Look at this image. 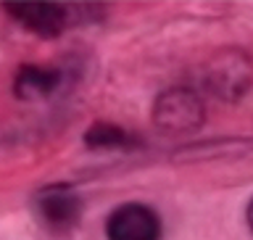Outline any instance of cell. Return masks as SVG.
<instances>
[{"instance_id":"cell-3","label":"cell","mask_w":253,"mask_h":240,"mask_svg":"<svg viewBox=\"0 0 253 240\" xmlns=\"http://www.w3.org/2000/svg\"><path fill=\"white\" fill-rule=\"evenodd\" d=\"M108 240H161V219L145 203H124L106 222Z\"/></svg>"},{"instance_id":"cell-4","label":"cell","mask_w":253,"mask_h":240,"mask_svg":"<svg viewBox=\"0 0 253 240\" xmlns=\"http://www.w3.org/2000/svg\"><path fill=\"white\" fill-rule=\"evenodd\" d=\"M5 11L13 16L21 27H27L29 32H35L40 37H55L66 29V24L71 21L69 5L61 3H8Z\"/></svg>"},{"instance_id":"cell-7","label":"cell","mask_w":253,"mask_h":240,"mask_svg":"<svg viewBox=\"0 0 253 240\" xmlns=\"http://www.w3.org/2000/svg\"><path fill=\"white\" fill-rule=\"evenodd\" d=\"M126 143H132V138L126 135L119 124L98 122L84 132V145L95 150H106V148H126Z\"/></svg>"},{"instance_id":"cell-5","label":"cell","mask_w":253,"mask_h":240,"mask_svg":"<svg viewBox=\"0 0 253 240\" xmlns=\"http://www.w3.org/2000/svg\"><path fill=\"white\" fill-rule=\"evenodd\" d=\"M37 211L55 230L74 227L82 217V201L69 185H47L37 193Z\"/></svg>"},{"instance_id":"cell-8","label":"cell","mask_w":253,"mask_h":240,"mask_svg":"<svg viewBox=\"0 0 253 240\" xmlns=\"http://www.w3.org/2000/svg\"><path fill=\"white\" fill-rule=\"evenodd\" d=\"M245 219H248V227L253 230V198H251V203H248V211H245Z\"/></svg>"},{"instance_id":"cell-6","label":"cell","mask_w":253,"mask_h":240,"mask_svg":"<svg viewBox=\"0 0 253 240\" xmlns=\"http://www.w3.org/2000/svg\"><path fill=\"white\" fill-rule=\"evenodd\" d=\"M58 85H61L58 69H45V66L27 63V66H21L19 74H16L13 90H16V95H19L21 100H35V98L50 95Z\"/></svg>"},{"instance_id":"cell-2","label":"cell","mask_w":253,"mask_h":240,"mask_svg":"<svg viewBox=\"0 0 253 240\" xmlns=\"http://www.w3.org/2000/svg\"><path fill=\"white\" fill-rule=\"evenodd\" d=\"M203 103L190 87H171L158 95L153 106V122L164 132H190L203 124Z\"/></svg>"},{"instance_id":"cell-1","label":"cell","mask_w":253,"mask_h":240,"mask_svg":"<svg viewBox=\"0 0 253 240\" xmlns=\"http://www.w3.org/2000/svg\"><path fill=\"white\" fill-rule=\"evenodd\" d=\"M253 82V63L243 50L224 48L216 50L203 66V87L219 100H237L251 90Z\"/></svg>"}]
</instances>
